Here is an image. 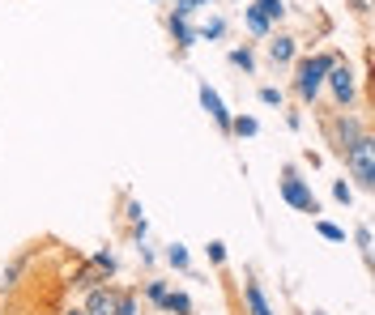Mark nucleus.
Segmentation results:
<instances>
[{
    "mask_svg": "<svg viewBox=\"0 0 375 315\" xmlns=\"http://www.w3.org/2000/svg\"><path fill=\"white\" fill-rule=\"evenodd\" d=\"M333 64H337L333 51H320V55H307V60L295 64V94H299V102H316V98H320L324 77H329Z\"/></svg>",
    "mask_w": 375,
    "mask_h": 315,
    "instance_id": "f257e3e1",
    "label": "nucleus"
},
{
    "mask_svg": "<svg viewBox=\"0 0 375 315\" xmlns=\"http://www.w3.org/2000/svg\"><path fill=\"white\" fill-rule=\"evenodd\" d=\"M324 132H329V145L346 158V154H350V149H354L367 132H371V128H367L354 111H337V115H329V119H324Z\"/></svg>",
    "mask_w": 375,
    "mask_h": 315,
    "instance_id": "f03ea898",
    "label": "nucleus"
},
{
    "mask_svg": "<svg viewBox=\"0 0 375 315\" xmlns=\"http://www.w3.org/2000/svg\"><path fill=\"white\" fill-rule=\"evenodd\" d=\"M278 192H282V201L290 205V209H299V213H307V218H320V201H316V192H312V183L295 171V166H282V179H278Z\"/></svg>",
    "mask_w": 375,
    "mask_h": 315,
    "instance_id": "7ed1b4c3",
    "label": "nucleus"
},
{
    "mask_svg": "<svg viewBox=\"0 0 375 315\" xmlns=\"http://www.w3.org/2000/svg\"><path fill=\"white\" fill-rule=\"evenodd\" d=\"M346 171H350V179L363 188V192H371L375 188V137L367 132L350 154H346Z\"/></svg>",
    "mask_w": 375,
    "mask_h": 315,
    "instance_id": "20e7f679",
    "label": "nucleus"
},
{
    "mask_svg": "<svg viewBox=\"0 0 375 315\" xmlns=\"http://www.w3.org/2000/svg\"><path fill=\"white\" fill-rule=\"evenodd\" d=\"M324 85L333 90V102H337V111H350V107L359 102V73H354L346 60H337V64L329 68Z\"/></svg>",
    "mask_w": 375,
    "mask_h": 315,
    "instance_id": "39448f33",
    "label": "nucleus"
},
{
    "mask_svg": "<svg viewBox=\"0 0 375 315\" xmlns=\"http://www.w3.org/2000/svg\"><path fill=\"white\" fill-rule=\"evenodd\" d=\"M115 277V256L111 252H94L77 273H73V290H94V286H107Z\"/></svg>",
    "mask_w": 375,
    "mask_h": 315,
    "instance_id": "423d86ee",
    "label": "nucleus"
},
{
    "mask_svg": "<svg viewBox=\"0 0 375 315\" xmlns=\"http://www.w3.org/2000/svg\"><path fill=\"white\" fill-rule=\"evenodd\" d=\"M124 290H115L111 282L107 286H94V290H85V307L81 311L85 315H120V307H124Z\"/></svg>",
    "mask_w": 375,
    "mask_h": 315,
    "instance_id": "0eeeda50",
    "label": "nucleus"
},
{
    "mask_svg": "<svg viewBox=\"0 0 375 315\" xmlns=\"http://www.w3.org/2000/svg\"><path fill=\"white\" fill-rule=\"evenodd\" d=\"M196 94H201V107L209 111V119H213V124H218L222 132H231V119H235V115L226 111V102H222V94H218V90H213L209 81H201V90H196Z\"/></svg>",
    "mask_w": 375,
    "mask_h": 315,
    "instance_id": "6e6552de",
    "label": "nucleus"
},
{
    "mask_svg": "<svg viewBox=\"0 0 375 315\" xmlns=\"http://www.w3.org/2000/svg\"><path fill=\"white\" fill-rule=\"evenodd\" d=\"M295 55H299V38H290V34H269V60H273L278 68L295 64Z\"/></svg>",
    "mask_w": 375,
    "mask_h": 315,
    "instance_id": "1a4fd4ad",
    "label": "nucleus"
},
{
    "mask_svg": "<svg viewBox=\"0 0 375 315\" xmlns=\"http://www.w3.org/2000/svg\"><path fill=\"white\" fill-rule=\"evenodd\" d=\"M243 303H248V315H278L273 307H269L265 286H260L256 277H248V282H243Z\"/></svg>",
    "mask_w": 375,
    "mask_h": 315,
    "instance_id": "9d476101",
    "label": "nucleus"
},
{
    "mask_svg": "<svg viewBox=\"0 0 375 315\" xmlns=\"http://www.w3.org/2000/svg\"><path fill=\"white\" fill-rule=\"evenodd\" d=\"M167 26H171V38H175L184 51L201 43V38H196V26H188V21H179V17H167Z\"/></svg>",
    "mask_w": 375,
    "mask_h": 315,
    "instance_id": "9b49d317",
    "label": "nucleus"
},
{
    "mask_svg": "<svg viewBox=\"0 0 375 315\" xmlns=\"http://www.w3.org/2000/svg\"><path fill=\"white\" fill-rule=\"evenodd\" d=\"M243 26H248V34H252V38H269V34H273V26L256 13V4H248V9H243Z\"/></svg>",
    "mask_w": 375,
    "mask_h": 315,
    "instance_id": "f8f14e48",
    "label": "nucleus"
},
{
    "mask_svg": "<svg viewBox=\"0 0 375 315\" xmlns=\"http://www.w3.org/2000/svg\"><path fill=\"white\" fill-rule=\"evenodd\" d=\"M162 311L167 315H192V299H188L184 290H171V294L162 299Z\"/></svg>",
    "mask_w": 375,
    "mask_h": 315,
    "instance_id": "ddd939ff",
    "label": "nucleus"
},
{
    "mask_svg": "<svg viewBox=\"0 0 375 315\" xmlns=\"http://www.w3.org/2000/svg\"><path fill=\"white\" fill-rule=\"evenodd\" d=\"M252 4H256V13H260L269 26H273V21H282V17L290 13V9H286V0H252Z\"/></svg>",
    "mask_w": 375,
    "mask_h": 315,
    "instance_id": "4468645a",
    "label": "nucleus"
},
{
    "mask_svg": "<svg viewBox=\"0 0 375 315\" xmlns=\"http://www.w3.org/2000/svg\"><path fill=\"white\" fill-rule=\"evenodd\" d=\"M235 68H243V73H256V55H252V47L243 43V47H231V55H226Z\"/></svg>",
    "mask_w": 375,
    "mask_h": 315,
    "instance_id": "2eb2a0df",
    "label": "nucleus"
},
{
    "mask_svg": "<svg viewBox=\"0 0 375 315\" xmlns=\"http://www.w3.org/2000/svg\"><path fill=\"white\" fill-rule=\"evenodd\" d=\"M167 265H171L175 273H188V269H192V260H188V247H184V243H171V247H167Z\"/></svg>",
    "mask_w": 375,
    "mask_h": 315,
    "instance_id": "dca6fc26",
    "label": "nucleus"
},
{
    "mask_svg": "<svg viewBox=\"0 0 375 315\" xmlns=\"http://www.w3.org/2000/svg\"><path fill=\"white\" fill-rule=\"evenodd\" d=\"M222 34H226V17H218V13H213V17H209L201 30H196V38H209V43H218Z\"/></svg>",
    "mask_w": 375,
    "mask_h": 315,
    "instance_id": "f3484780",
    "label": "nucleus"
},
{
    "mask_svg": "<svg viewBox=\"0 0 375 315\" xmlns=\"http://www.w3.org/2000/svg\"><path fill=\"white\" fill-rule=\"evenodd\" d=\"M231 132H235V137H256V132H260V119H256V115H235V119H231Z\"/></svg>",
    "mask_w": 375,
    "mask_h": 315,
    "instance_id": "a211bd4d",
    "label": "nucleus"
},
{
    "mask_svg": "<svg viewBox=\"0 0 375 315\" xmlns=\"http://www.w3.org/2000/svg\"><path fill=\"white\" fill-rule=\"evenodd\" d=\"M316 230H320V239H329V243H346V230L333 226V222H324V218H316Z\"/></svg>",
    "mask_w": 375,
    "mask_h": 315,
    "instance_id": "6ab92c4d",
    "label": "nucleus"
},
{
    "mask_svg": "<svg viewBox=\"0 0 375 315\" xmlns=\"http://www.w3.org/2000/svg\"><path fill=\"white\" fill-rule=\"evenodd\" d=\"M354 243H359V252H363V260L371 265V226H367V222H363V226L354 230Z\"/></svg>",
    "mask_w": 375,
    "mask_h": 315,
    "instance_id": "aec40b11",
    "label": "nucleus"
},
{
    "mask_svg": "<svg viewBox=\"0 0 375 315\" xmlns=\"http://www.w3.org/2000/svg\"><path fill=\"white\" fill-rule=\"evenodd\" d=\"M167 294H171V286H167V282H149V286H145V299H149L154 307H162V299H167Z\"/></svg>",
    "mask_w": 375,
    "mask_h": 315,
    "instance_id": "412c9836",
    "label": "nucleus"
},
{
    "mask_svg": "<svg viewBox=\"0 0 375 315\" xmlns=\"http://www.w3.org/2000/svg\"><path fill=\"white\" fill-rule=\"evenodd\" d=\"M260 102H265V107H282V102H286V94H282L278 85H260Z\"/></svg>",
    "mask_w": 375,
    "mask_h": 315,
    "instance_id": "4be33fe9",
    "label": "nucleus"
},
{
    "mask_svg": "<svg viewBox=\"0 0 375 315\" xmlns=\"http://www.w3.org/2000/svg\"><path fill=\"white\" fill-rule=\"evenodd\" d=\"M333 201H342V205L350 209V205H354V188H350L346 179H337V183H333Z\"/></svg>",
    "mask_w": 375,
    "mask_h": 315,
    "instance_id": "5701e85b",
    "label": "nucleus"
},
{
    "mask_svg": "<svg viewBox=\"0 0 375 315\" xmlns=\"http://www.w3.org/2000/svg\"><path fill=\"white\" fill-rule=\"evenodd\" d=\"M205 256H209V265H226V243H222V239H213V243L205 247Z\"/></svg>",
    "mask_w": 375,
    "mask_h": 315,
    "instance_id": "b1692460",
    "label": "nucleus"
},
{
    "mask_svg": "<svg viewBox=\"0 0 375 315\" xmlns=\"http://www.w3.org/2000/svg\"><path fill=\"white\" fill-rule=\"evenodd\" d=\"M192 13H196V4H192V0H175V13H171V17H179V21H192Z\"/></svg>",
    "mask_w": 375,
    "mask_h": 315,
    "instance_id": "393cba45",
    "label": "nucleus"
},
{
    "mask_svg": "<svg viewBox=\"0 0 375 315\" xmlns=\"http://www.w3.org/2000/svg\"><path fill=\"white\" fill-rule=\"evenodd\" d=\"M286 128L299 132V128H303V115H299V111H286Z\"/></svg>",
    "mask_w": 375,
    "mask_h": 315,
    "instance_id": "a878e982",
    "label": "nucleus"
},
{
    "mask_svg": "<svg viewBox=\"0 0 375 315\" xmlns=\"http://www.w3.org/2000/svg\"><path fill=\"white\" fill-rule=\"evenodd\" d=\"M137 256H141V265H154V247H149V243H141Z\"/></svg>",
    "mask_w": 375,
    "mask_h": 315,
    "instance_id": "bb28decb",
    "label": "nucleus"
},
{
    "mask_svg": "<svg viewBox=\"0 0 375 315\" xmlns=\"http://www.w3.org/2000/svg\"><path fill=\"white\" fill-rule=\"evenodd\" d=\"M64 315H85V311H81V307H68V311H64Z\"/></svg>",
    "mask_w": 375,
    "mask_h": 315,
    "instance_id": "cd10ccee",
    "label": "nucleus"
},
{
    "mask_svg": "<svg viewBox=\"0 0 375 315\" xmlns=\"http://www.w3.org/2000/svg\"><path fill=\"white\" fill-rule=\"evenodd\" d=\"M192 4H196V9H205V4H213V0H192Z\"/></svg>",
    "mask_w": 375,
    "mask_h": 315,
    "instance_id": "c85d7f7f",
    "label": "nucleus"
},
{
    "mask_svg": "<svg viewBox=\"0 0 375 315\" xmlns=\"http://www.w3.org/2000/svg\"><path fill=\"white\" fill-rule=\"evenodd\" d=\"M312 315H329V311H312Z\"/></svg>",
    "mask_w": 375,
    "mask_h": 315,
    "instance_id": "c756f323",
    "label": "nucleus"
}]
</instances>
